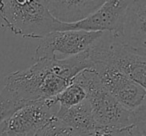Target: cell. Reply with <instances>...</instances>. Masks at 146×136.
Segmentation results:
<instances>
[{
  "label": "cell",
  "instance_id": "obj_1",
  "mask_svg": "<svg viewBox=\"0 0 146 136\" xmlns=\"http://www.w3.org/2000/svg\"><path fill=\"white\" fill-rule=\"evenodd\" d=\"M85 69H91L87 50L64 60L36 61L27 69L9 73L4 79V87L25 105L56 97Z\"/></svg>",
  "mask_w": 146,
  "mask_h": 136
},
{
  "label": "cell",
  "instance_id": "obj_2",
  "mask_svg": "<svg viewBox=\"0 0 146 136\" xmlns=\"http://www.w3.org/2000/svg\"><path fill=\"white\" fill-rule=\"evenodd\" d=\"M2 26L24 38L42 39L59 31V21L54 19L44 4V0H0Z\"/></svg>",
  "mask_w": 146,
  "mask_h": 136
},
{
  "label": "cell",
  "instance_id": "obj_3",
  "mask_svg": "<svg viewBox=\"0 0 146 136\" xmlns=\"http://www.w3.org/2000/svg\"><path fill=\"white\" fill-rule=\"evenodd\" d=\"M72 81L85 90L86 100L98 126L107 129H125L135 124L139 108L135 111L125 109L104 88L92 69L81 71Z\"/></svg>",
  "mask_w": 146,
  "mask_h": 136
},
{
  "label": "cell",
  "instance_id": "obj_4",
  "mask_svg": "<svg viewBox=\"0 0 146 136\" xmlns=\"http://www.w3.org/2000/svg\"><path fill=\"white\" fill-rule=\"evenodd\" d=\"M102 32L81 30L55 31L41 39L35 52V60H64L86 51Z\"/></svg>",
  "mask_w": 146,
  "mask_h": 136
},
{
  "label": "cell",
  "instance_id": "obj_5",
  "mask_svg": "<svg viewBox=\"0 0 146 136\" xmlns=\"http://www.w3.org/2000/svg\"><path fill=\"white\" fill-rule=\"evenodd\" d=\"M59 105L56 99L29 102L17 109L7 120L1 136H35L56 116Z\"/></svg>",
  "mask_w": 146,
  "mask_h": 136
},
{
  "label": "cell",
  "instance_id": "obj_6",
  "mask_svg": "<svg viewBox=\"0 0 146 136\" xmlns=\"http://www.w3.org/2000/svg\"><path fill=\"white\" fill-rule=\"evenodd\" d=\"M100 82L110 95L129 111H135L146 105V90L130 80L114 67L107 64H97L92 67Z\"/></svg>",
  "mask_w": 146,
  "mask_h": 136
},
{
  "label": "cell",
  "instance_id": "obj_7",
  "mask_svg": "<svg viewBox=\"0 0 146 136\" xmlns=\"http://www.w3.org/2000/svg\"><path fill=\"white\" fill-rule=\"evenodd\" d=\"M127 5V0L104 1L97 10L83 20L72 24L61 23L59 31L81 30L88 32L110 33L112 36L118 38L121 32L122 22Z\"/></svg>",
  "mask_w": 146,
  "mask_h": 136
},
{
  "label": "cell",
  "instance_id": "obj_8",
  "mask_svg": "<svg viewBox=\"0 0 146 136\" xmlns=\"http://www.w3.org/2000/svg\"><path fill=\"white\" fill-rule=\"evenodd\" d=\"M146 1H128L118 40L125 46L146 55Z\"/></svg>",
  "mask_w": 146,
  "mask_h": 136
},
{
  "label": "cell",
  "instance_id": "obj_9",
  "mask_svg": "<svg viewBox=\"0 0 146 136\" xmlns=\"http://www.w3.org/2000/svg\"><path fill=\"white\" fill-rule=\"evenodd\" d=\"M103 2L102 0H44L45 6L53 18L65 24L85 19Z\"/></svg>",
  "mask_w": 146,
  "mask_h": 136
},
{
  "label": "cell",
  "instance_id": "obj_10",
  "mask_svg": "<svg viewBox=\"0 0 146 136\" xmlns=\"http://www.w3.org/2000/svg\"><path fill=\"white\" fill-rule=\"evenodd\" d=\"M55 117L72 128L79 136H95L99 128L86 99L73 107L59 109Z\"/></svg>",
  "mask_w": 146,
  "mask_h": 136
},
{
  "label": "cell",
  "instance_id": "obj_11",
  "mask_svg": "<svg viewBox=\"0 0 146 136\" xmlns=\"http://www.w3.org/2000/svg\"><path fill=\"white\" fill-rule=\"evenodd\" d=\"M86 92L76 82H71L62 92L55 97L59 105V109H67L81 103L86 99Z\"/></svg>",
  "mask_w": 146,
  "mask_h": 136
},
{
  "label": "cell",
  "instance_id": "obj_12",
  "mask_svg": "<svg viewBox=\"0 0 146 136\" xmlns=\"http://www.w3.org/2000/svg\"><path fill=\"white\" fill-rule=\"evenodd\" d=\"M23 105L24 104L18 101L7 88L4 87L0 91V134L2 133L10 116Z\"/></svg>",
  "mask_w": 146,
  "mask_h": 136
},
{
  "label": "cell",
  "instance_id": "obj_13",
  "mask_svg": "<svg viewBox=\"0 0 146 136\" xmlns=\"http://www.w3.org/2000/svg\"><path fill=\"white\" fill-rule=\"evenodd\" d=\"M35 136H79L72 128L67 126L62 121L54 117Z\"/></svg>",
  "mask_w": 146,
  "mask_h": 136
},
{
  "label": "cell",
  "instance_id": "obj_14",
  "mask_svg": "<svg viewBox=\"0 0 146 136\" xmlns=\"http://www.w3.org/2000/svg\"><path fill=\"white\" fill-rule=\"evenodd\" d=\"M95 136H133L131 127L125 129H107V128H98Z\"/></svg>",
  "mask_w": 146,
  "mask_h": 136
},
{
  "label": "cell",
  "instance_id": "obj_15",
  "mask_svg": "<svg viewBox=\"0 0 146 136\" xmlns=\"http://www.w3.org/2000/svg\"><path fill=\"white\" fill-rule=\"evenodd\" d=\"M0 136H1V135H0Z\"/></svg>",
  "mask_w": 146,
  "mask_h": 136
}]
</instances>
